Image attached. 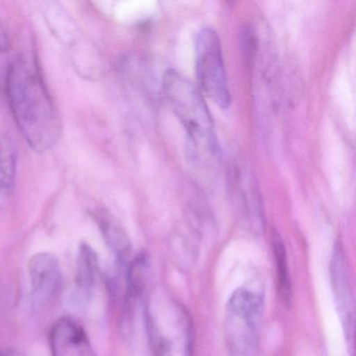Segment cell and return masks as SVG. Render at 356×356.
I'll list each match as a JSON object with an SVG mask.
<instances>
[{
    "label": "cell",
    "instance_id": "cell-1",
    "mask_svg": "<svg viewBox=\"0 0 356 356\" xmlns=\"http://www.w3.org/2000/svg\"><path fill=\"white\" fill-rule=\"evenodd\" d=\"M7 93L14 120L29 145L39 153L51 149L61 136V120L40 72L26 58H15L10 64Z\"/></svg>",
    "mask_w": 356,
    "mask_h": 356
},
{
    "label": "cell",
    "instance_id": "cell-2",
    "mask_svg": "<svg viewBox=\"0 0 356 356\" xmlns=\"http://www.w3.org/2000/svg\"><path fill=\"white\" fill-rule=\"evenodd\" d=\"M145 322L154 356H193V318L185 306L165 289H154L147 296Z\"/></svg>",
    "mask_w": 356,
    "mask_h": 356
},
{
    "label": "cell",
    "instance_id": "cell-3",
    "mask_svg": "<svg viewBox=\"0 0 356 356\" xmlns=\"http://www.w3.org/2000/svg\"><path fill=\"white\" fill-rule=\"evenodd\" d=\"M163 89L172 111L184 127L191 143L210 155L218 152L214 124L201 93L191 81L176 70H168Z\"/></svg>",
    "mask_w": 356,
    "mask_h": 356
},
{
    "label": "cell",
    "instance_id": "cell-4",
    "mask_svg": "<svg viewBox=\"0 0 356 356\" xmlns=\"http://www.w3.org/2000/svg\"><path fill=\"white\" fill-rule=\"evenodd\" d=\"M264 295L257 285L238 287L229 298L224 339L230 356H253L259 339Z\"/></svg>",
    "mask_w": 356,
    "mask_h": 356
},
{
    "label": "cell",
    "instance_id": "cell-5",
    "mask_svg": "<svg viewBox=\"0 0 356 356\" xmlns=\"http://www.w3.org/2000/svg\"><path fill=\"white\" fill-rule=\"evenodd\" d=\"M195 72L203 92L222 109L231 104V95L218 34L212 29L200 31L195 42Z\"/></svg>",
    "mask_w": 356,
    "mask_h": 356
},
{
    "label": "cell",
    "instance_id": "cell-6",
    "mask_svg": "<svg viewBox=\"0 0 356 356\" xmlns=\"http://www.w3.org/2000/svg\"><path fill=\"white\" fill-rule=\"evenodd\" d=\"M31 296L38 309H49L59 301L62 293V273L59 260L47 252L35 254L29 262Z\"/></svg>",
    "mask_w": 356,
    "mask_h": 356
},
{
    "label": "cell",
    "instance_id": "cell-7",
    "mask_svg": "<svg viewBox=\"0 0 356 356\" xmlns=\"http://www.w3.org/2000/svg\"><path fill=\"white\" fill-rule=\"evenodd\" d=\"M330 280L332 287L335 307L341 318V326L345 333L346 341L350 352H353L354 346V296L350 283L347 261L341 245H337L330 261Z\"/></svg>",
    "mask_w": 356,
    "mask_h": 356
},
{
    "label": "cell",
    "instance_id": "cell-8",
    "mask_svg": "<svg viewBox=\"0 0 356 356\" xmlns=\"http://www.w3.org/2000/svg\"><path fill=\"white\" fill-rule=\"evenodd\" d=\"M51 356H97L85 329L70 318L54 324L49 335Z\"/></svg>",
    "mask_w": 356,
    "mask_h": 356
},
{
    "label": "cell",
    "instance_id": "cell-9",
    "mask_svg": "<svg viewBox=\"0 0 356 356\" xmlns=\"http://www.w3.org/2000/svg\"><path fill=\"white\" fill-rule=\"evenodd\" d=\"M99 273V256L92 247L83 241L79 247L76 258V284L74 302L78 307L84 308L92 299Z\"/></svg>",
    "mask_w": 356,
    "mask_h": 356
},
{
    "label": "cell",
    "instance_id": "cell-10",
    "mask_svg": "<svg viewBox=\"0 0 356 356\" xmlns=\"http://www.w3.org/2000/svg\"><path fill=\"white\" fill-rule=\"evenodd\" d=\"M93 216L106 245L115 258L116 266L127 270L132 260V245L124 227L106 209L97 210Z\"/></svg>",
    "mask_w": 356,
    "mask_h": 356
},
{
    "label": "cell",
    "instance_id": "cell-11",
    "mask_svg": "<svg viewBox=\"0 0 356 356\" xmlns=\"http://www.w3.org/2000/svg\"><path fill=\"white\" fill-rule=\"evenodd\" d=\"M273 252L276 262L278 291L283 303L286 306L291 304L293 289H291V277H289V264H287L286 251L284 243L278 234L273 236Z\"/></svg>",
    "mask_w": 356,
    "mask_h": 356
},
{
    "label": "cell",
    "instance_id": "cell-12",
    "mask_svg": "<svg viewBox=\"0 0 356 356\" xmlns=\"http://www.w3.org/2000/svg\"><path fill=\"white\" fill-rule=\"evenodd\" d=\"M10 47L9 37L3 28V24L0 22V51H7Z\"/></svg>",
    "mask_w": 356,
    "mask_h": 356
},
{
    "label": "cell",
    "instance_id": "cell-13",
    "mask_svg": "<svg viewBox=\"0 0 356 356\" xmlns=\"http://www.w3.org/2000/svg\"><path fill=\"white\" fill-rule=\"evenodd\" d=\"M0 356H29L24 352L20 350L13 349V348H5L0 349Z\"/></svg>",
    "mask_w": 356,
    "mask_h": 356
}]
</instances>
